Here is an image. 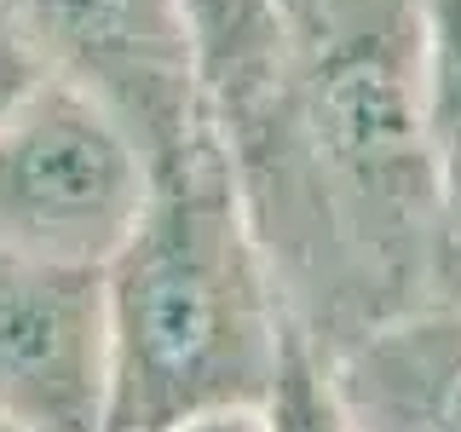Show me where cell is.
Instances as JSON below:
<instances>
[{
  "label": "cell",
  "mask_w": 461,
  "mask_h": 432,
  "mask_svg": "<svg viewBox=\"0 0 461 432\" xmlns=\"http://www.w3.org/2000/svg\"><path fill=\"white\" fill-rule=\"evenodd\" d=\"M421 133L444 237L461 242V0H421Z\"/></svg>",
  "instance_id": "8"
},
{
  "label": "cell",
  "mask_w": 461,
  "mask_h": 432,
  "mask_svg": "<svg viewBox=\"0 0 461 432\" xmlns=\"http://www.w3.org/2000/svg\"><path fill=\"white\" fill-rule=\"evenodd\" d=\"M104 271L0 248V415L23 432H104Z\"/></svg>",
  "instance_id": "5"
},
{
  "label": "cell",
  "mask_w": 461,
  "mask_h": 432,
  "mask_svg": "<svg viewBox=\"0 0 461 432\" xmlns=\"http://www.w3.org/2000/svg\"><path fill=\"white\" fill-rule=\"evenodd\" d=\"M352 432H461V306L421 300L329 346Z\"/></svg>",
  "instance_id": "6"
},
{
  "label": "cell",
  "mask_w": 461,
  "mask_h": 432,
  "mask_svg": "<svg viewBox=\"0 0 461 432\" xmlns=\"http://www.w3.org/2000/svg\"><path fill=\"white\" fill-rule=\"evenodd\" d=\"M41 81H47V64H41V52L29 47V35L18 29V18L0 6V122H6V115L18 110Z\"/></svg>",
  "instance_id": "10"
},
{
  "label": "cell",
  "mask_w": 461,
  "mask_h": 432,
  "mask_svg": "<svg viewBox=\"0 0 461 432\" xmlns=\"http://www.w3.org/2000/svg\"><path fill=\"white\" fill-rule=\"evenodd\" d=\"M104 432H162L220 410H266L288 306L220 127L156 173L144 220L104 266Z\"/></svg>",
  "instance_id": "2"
},
{
  "label": "cell",
  "mask_w": 461,
  "mask_h": 432,
  "mask_svg": "<svg viewBox=\"0 0 461 432\" xmlns=\"http://www.w3.org/2000/svg\"><path fill=\"white\" fill-rule=\"evenodd\" d=\"M162 432H271L266 410H220V415H196V421L162 427Z\"/></svg>",
  "instance_id": "11"
},
{
  "label": "cell",
  "mask_w": 461,
  "mask_h": 432,
  "mask_svg": "<svg viewBox=\"0 0 461 432\" xmlns=\"http://www.w3.org/2000/svg\"><path fill=\"white\" fill-rule=\"evenodd\" d=\"M225 144L288 323L323 352L432 300L444 208L421 133V0H294L277 93Z\"/></svg>",
  "instance_id": "1"
},
{
  "label": "cell",
  "mask_w": 461,
  "mask_h": 432,
  "mask_svg": "<svg viewBox=\"0 0 461 432\" xmlns=\"http://www.w3.org/2000/svg\"><path fill=\"white\" fill-rule=\"evenodd\" d=\"M52 81L104 104L150 173H167L208 133L196 47L173 0H0Z\"/></svg>",
  "instance_id": "4"
},
{
  "label": "cell",
  "mask_w": 461,
  "mask_h": 432,
  "mask_svg": "<svg viewBox=\"0 0 461 432\" xmlns=\"http://www.w3.org/2000/svg\"><path fill=\"white\" fill-rule=\"evenodd\" d=\"M196 47L202 93L220 133H242L271 104L288 47H294V0H173Z\"/></svg>",
  "instance_id": "7"
},
{
  "label": "cell",
  "mask_w": 461,
  "mask_h": 432,
  "mask_svg": "<svg viewBox=\"0 0 461 432\" xmlns=\"http://www.w3.org/2000/svg\"><path fill=\"white\" fill-rule=\"evenodd\" d=\"M156 173L104 104L41 81L0 122V248L104 271L133 237Z\"/></svg>",
  "instance_id": "3"
},
{
  "label": "cell",
  "mask_w": 461,
  "mask_h": 432,
  "mask_svg": "<svg viewBox=\"0 0 461 432\" xmlns=\"http://www.w3.org/2000/svg\"><path fill=\"white\" fill-rule=\"evenodd\" d=\"M0 432H23V427H12V421H6V415H0Z\"/></svg>",
  "instance_id": "13"
},
{
  "label": "cell",
  "mask_w": 461,
  "mask_h": 432,
  "mask_svg": "<svg viewBox=\"0 0 461 432\" xmlns=\"http://www.w3.org/2000/svg\"><path fill=\"white\" fill-rule=\"evenodd\" d=\"M266 427L271 432H352L335 381H329V357L306 328L288 323L283 340V364H277V386L266 398Z\"/></svg>",
  "instance_id": "9"
},
{
  "label": "cell",
  "mask_w": 461,
  "mask_h": 432,
  "mask_svg": "<svg viewBox=\"0 0 461 432\" xmlns=\"http://www.w3.org/2000/svg\"><path fill=\"white\" fill-rule=\"evenodd\" d=\"M432 294L461 306V242H450V237H444V248H438V277H432Z\"/></svg>",
  "instance_id": "12"
}]
</instances>
